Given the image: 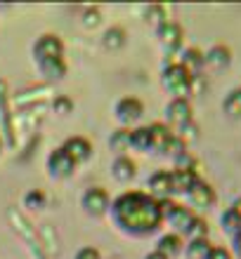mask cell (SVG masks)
<instances>
[{
	"label": "cell",
	"instance_id": "cell-21",
	"mask_svg": "<svg viewBox=\"0 0 241 259\" xmlns=\"http://www.w3.org/2000/svg\"><path fill=\"white\" fill-rule=\"evenodd\" d=\"M222 111L229 120H241V88L227 92V97L222 99Z\"/></svg>",
	"mask_w": 241,
	"mask_h": 259
},
{
	"label": "cell",
	"instance_id": "cell-5",
	"mask_svg": "<svg viewBox=\"0 0 241 259\" xmlns=\"http://www.w3.org/2000/svg\"><path fill=\"white\" fill-rule=\"evenodd\" d=\"M187 203H189V210H208V207H213L215 200H218V196H215V189L208 182H203V179H199L196 184L187 191Z\"/></svg>",
	"mask_w": 241,
	"mask_h": 259
},
{
	"label": "cell",
	"instance_id": "cell-16",
	"mask_svg": "<svg viewBox=\"0 0 241 259\" xmlns=\"http://www.w3.org/2000/svg\"><path fill=\"white\" fill-rule=\"evenodd\" d=\"M220 226H222V231L227 233L229 238L239 236L241 233V207H239V203H234L232 207H227V210L222 212Z\"/></svg>",
	"mask_w": 241,
	"mask_h": 259
},
{
	"label": "cell",
	"instance_id": "cell-34",
	"mask_svg": "<svg viewBox=\"0 0 241 259\" xmlns=\"http://www.w3.org/2000/svg\"><path fill=\"white\" fill-rule=\"evenodd\" d=\"M229 252H232V257L241 259V233L232 238V250H229Z\"/></svg>",
	"mask_w": 241,
	"mask_h": 259
},
{
	"label": "cell",
	"instance_id": "cell-29",
	"mask_svg": "<svg viewBox=\"0 0 241 259\" xmlns=\"http://www.w3.org/2000/svg\"><path fill=\"white\" fill-rule=\"evenodd\" d=\"M24 205L31 207V210H41V207H45V193L43 191H28L26 196H24Z\"/></svg>",
	"mask_w": 241,
	"mask_h": 259
},
{
	"label": "cell",
	"instance_id": "cell-31",
	"mask_svg": "<svg viewBox=\"0 0 241 259\" xmlns=\"http://www.w3.org/2000/svg\"><path fill=\"white\" fill-rule=\"evenodd\" d=\"M83 24H85V26H97V24H99V10H97V7H88V10H85V14H83Z\"/></svg>",
	"mask_w": 241,
	"mask_h": 259
},
{
	"label": "cell",
	"instance_id": "cell-19",
	"mask_svg": "<svg viewBox=\"0 0 241 259\" xmlns=\"http://www.w3.org/2000/svg\"><path fill=\"white\" fill-rule=\"evenodd\" d=\"M41 73L48 78V80H62L66 75V62L64 57H57V59H45V62H38Z\"/></svg>",
	"mask_w": 241,
	"mask_h": 259
},
{
	"label": "cell",
	"instance_id": "cell-24",
	"mask_svg": "<svg viewBox=\"0 0 241 259\" xmlns=\"http://www.w3.org/2000/svg\"><path fill=\"white\" fill-rule=\"evenodd\" d=\"M182 238H187V240H203V238H208V222L203 217H199V214H196Z\"/></svg>",
	"mask_w": 241,
	"mask_h": 259
},
{
	"label": "cell",
	"instance_id": "cell-26",
	"mask_svg": "<svg viewBox=\"0 0 241 259\" xmlns=\"http://www.w3.org/2000/svg\"><path fill=\"white\" fill-rule=\"evenodd\" d=\"M125 45V31L123 28H109L107 33H104V48L107 50H121Z\"/></svg>",
	"mask_w": 241,
	"mask_h": 259
},
{
	"label": "cell",
	"instance_id": "cell-2",
	"mask_svg": "<svg viewBox=\"0 0 241 259\" xmlns=\"http://www.w3.org/2000/svg\"><path fill=\"white\" fill-rule=\"evenodd\" d=\"M194 78H196V75L189 73L180 62H173L163 68V73H161V85L170 92L173 99H187L194 90Z\"/></svg>",
	"mask_w": 241,
	"mask_h": 259
},
{
	"label": "cell",
	"instance_id": "cell-36",
	"mask_svg": "<svg viewBox=\"0 0 241 259\" xmlns=\"http://www.w3.org/2000/svg\"><path fill=\"white\" fill-rule=\"evenodd\" d=\"M0 149H3V142H0Z\"/></svg>",
	"mask_w": 241,
	"mask_h": 259
},
{
	"label": "cell",
	"instance_id": "cell-10",
	"mask_svg": "<svg viewBox=\"0 0 241 259\" xmlns=\"http://www.w3.org/2000/svg\"><path fill=\"white\" fill-rule=\"evenodd\" d=\"M156 35H159V42L163 45L165 52H178L182 48V40H185V31L180 24L175 21H165L156 28Z\"/></svg>",
	"mask_w": 241,
	"mask_h": 259
},
{
	"label": "cell",
	"instance_id": "cell-37",
	"mask_svg": "<svg viewBox=\"0 0 241 259\" xmlns=\"http://www.w3.org/2000/svg\"><path fill=\"white\" fill-rule=\"evenodd\" d=\"M239 207H241V200H239Z\"/></svg>",
	"mask_w": 241,
	"mask_h": 259
},
{
	"label": "cell",
	"instance_id": "cell-23",
	"mask_svg": "<svg viewBox=\"0 0 241 259\" xmlns=\"http://www.w3.org/2000/svg\"><path fill=\"white\" fill-rule=\"evenodd\" d=\"M211 250H213L211 240L203 238V240H187L182 252L187 254V259H206Z\"/></svg>",
	"mask_w": 241,
	"mask_h": 259
},
{
	"label": "cell",
	"instance_id": "cell-7",
	"mask_svg": "<svg viewBox=\"0 0 241 259\" xmlns=\"http://www.w3.org/2000/svg\"><path fill=\"white\" fill-rule=\"evenodd\" d=\"M114 113H116L118 123L128 127V125L137 123L142 113H145V104L140 102L137 97H123V99H118V104L114 106Z\"/></svg>",
	"mask_w": 241,
	"mask_h": 259
},
{
	"label": "cell",
	"instance_id": "cell-14",
	"mask_svg": "<svg viewBox=\"0 0 241 259\" xmlns=\"http://www.w3.org/2000/svg\"><path fill=\"white\" fill-rule=\"evenodd\" d=\"M203 64L215 71H222L232 64V50L227 45H213L208 52H203Z\"/></svg>",
	"mask_w": 241,
	"mask_h": 259
},
{
	"label": "cell",
	"instance_id": "cell-8",
	"mask_svg": "<svg viewBox=\"0 0 241 259\" xmlns=\"http://www.w3.org/2000/svg\"><path fill=\"white\" fill-rule=\"evenodd\" d=\"M33 57L36 62H45V59H57V57H64V42L59 35L45 33L41 35L33 45Z\"/></svg>",
	"mask_w": 241,
	"mask_h": 259
},
{
	"label": "cell",
	"instance_id": "cell-4",
	"mask_svg": "<svg viewBox=\"0 0 241 259\" xmlns=\"http://www.w3.org/2000/svg\"><path fill=\"white\" fill-rule=\"evenodd\" d=\"M192 104H189V99H170L168 102V106H165V120H168V125L170 127H175L180 132V130H185L189 123H194V116H192Z\"/></svg>",
	"mask_w": 241,
	"mask_h": 259
},
{
	"label": "cell",
	"instance_id": "cell-9",
	"mask_svg": "<svg viewBox=\"0 0 241 259\" xmlns=\"http://www.w3.org/2000/svg\"><path fill=\"white\" fill-rule=\"evenodd\" d=\"M48 170L52 179H66L76 172V163L69 158V153L59 146L48 156Z\"/></svg>",
	"mask_w": 241,
	"mask_h": 259
},
{
	"label": "cell",
	"instance_id": "cell-25",
	"mask_svg": "<svg viewBox=\"0 0 241 259\" xmlns=\"http://www.w3.org/2000/svg\"><path fill=\"white\" fill-rule=\"evenodd\" d=\"M109 146H111V151H116V153L123 156V151L130 149V130L128 127L116 130V132L111 135V139H109Z\"/></svg>",
	"mask_w": 241,
	"mask_h": 259
},
{
	"label": "cell",
	"instance_id": "cell-30",
	"mask_svg": "<svg viewBox=\"0 0 241 259\" xmlns=\"http://www.w3.org/2000/svg\"><path fill=\"white\" fill-rule=\"evenodd\" d=\"M52 109H55V113H62V116H66V113H71L74 111V102H71L69 97H55V102H52Z\"/></svg>",
	"mask_w": 241,
	"mask_h": 259
},
{
	"label": "cell",
	"instance_id": "cell-12",
	"mask_svg": "<svg viewBox=\"0 0 241 259\" xmlns=\"http://www.w3.org/2000/svg\"><path fill=\"white\" fill-rule=\"evenodd\" d=\"M66 153H69V158L74 160L76 165L85 163V160H90V156H92V144L85 139V137H69L66 142H64L62 146Z\"/></svg>",
	"mask_w": 241,
	"mask_h": 259
},
{
	"label": "cell",
	"instance_id": "cell-33",
	"mask_svg": "<svg viewBox=\"0 0 241 259\" xmlns=\"http://www.w3.org/2000/svg\"><path fill=\"white\" fill-rule=\"evenodd\" d=\"M76 259H102V254L95 247H83V250H78Z\"/></svg>",
	"mask_w": 241,
	"mask_h": 259
},
{
	"label": "cell",
	"instance_id": "cell-22",
	"mask_svg": "<svg viewBox=\"0 0 241 259\" xmlns=\"http://www.w3.org/2000/svg\"><path fill=\"white\" fill-rule=\"evenodd\" d=\"M130 149L140 151V153H149L152 151V132H149V127L130 130Z\"/></svg>",
	"mask_w": 241,
	"mask_h": 259
},
{
	"label": "cell",
	"instance_id": "cell-13",
	"mask_svg": "<svg viewBox=\"0 0 241 259\" xmlns=\"http://www.w3.org/2000/svg\"><path fill=\"white\" fill-rule=\"evenodd\" d=\"M199 172L196 170H170V184H173V196H187V191L199 182Z\"/></svg>",
	"mask_w": 241,
	"mask_h": 259
},
{
	"label": "cell",
	"instance_id": "cell-28",
	"mask_svg": "<svg viewBox=\"0 0 241 259\" xmlns=\"http://www.w3.org/2000/svg\"><path fill=\"white\" fill-rule=\"evenodd\" d=\"M147 21H152L154 26L159 28L161 24H165V10L161 5H152V7H147Z\"/></svg>",
	"mask_w": 241,
	"mask_h": 259
},
{
	"label": "cell",
	"instance_id": "cell-11",
	"mask_svg": "<svg viewBox=\"0 0 241 259\" xmlns=\"http://www.w3.org/2000/svg\"><path fill=\"white\" fill-rule=\"evenodd\" d=\"M147 186H149V196L156 198V200H168V198H173V184H170V170H159L154 172L152 177H149V182H147Z\"/></svg>",
	"mask_w": 241,
	"mask_h": 259
},
{
	"label": "cell",
	"instance_id": "cell-20",
	"mask_svg": "<svg viewBox=\"0 0 241 259\" xmlns=\"http://www.w3.org/2000/svg\"><path fill=\"white\" fill-rule=\"evenodd\" d=\"M111 175L121 182V184H125V182H130L132 177H135V163H132L128 156H118L114 163H111Z\"/></svg>",
	"mask_w": 241,
	"mask_h": 259
},
{
	"label": "cell",
	"instance_id": "cell-15",
	"mask_svg": "<svg viewBox=\"0 0 241 259\" xmlns=\"http://www.w3.org/2000/svg\"><path fill=\"white\" fill-rule=\"evenodd\" d=\"M182 250H185V238L178 236V233H165V236L159 238V243H156V252H161L165 259L178 257Z\"/></svg>",
	"mask_w": 241,
	"mask_h": 259
},
{
	"label": "cell",
	"instance_id": "cell-35",
	"mask_svg": "<svg viewBox=\"0 0 241 259\" xmlns=\"http://www.w3.org/2000/svg\"><path fill=\"white\" fill-rule=\"evenodd\" d=\"M145 259H165V257H163V254H161V252H156V250H154V252H149Z\"/></svg>",
	"mask_w": 241,
	"mask_h": 259
},
{
	"label": "cell",
	"instance_id": "cell-27",
	"mask_svg": "<svg viewBox=\"0 0 241 259\" xmlns=\"http://www.w3.org/2000/svg\"><path fill=\"white\" fill-rule=\"evenodd\" d=\"M182 153H187V142L182 139V137H178V135H173L170 137V142L165 144V149H163V156H168V158H173V160H178Z\"/></svg>",
	"mask_w": 241,
	"mask_h": 259
},
{
	"label": "cell",
	"instance_id": "cell-6",
	"mask_svg": "<svg viewBox=\"0 0 241 259\" xmlns=\"http://www.w3.org/2000/svg\"><path fill=\"white\" fill-rule=\"evenodd\" d=\"M81 205L90 217H102L109 212V193L104 191L102 186H90L88 191L83 193Z\"/></svg>",
	"mask_w": 241,
	"mask_h": 259
},
{
	"label": "cell",
	"instance_id": "cell-32",
	"mask_svg": "<svg viewBox=\"0 0 241 259\" xmlns=\"http://www.w3.org/2000/svg\"><path fill=\"white\" fill-rule=\"evenodd\" d=\"M206 259H234V257H232V252H229L227 247H215L213 245V250L208 252Z\"/></svg>",
	"mask_w": 241,
	"mask_h": 259
},
{
	"label": "cell",
	"instance_id": "cell-1",
	"mask_svg": "<svg viewBox=\"0 0 241 259\" xmlns=\"http://www.w3.org/2000/svg\"><path fill=\"white\" fill-rule=\"evenodd\" d=\"M111 217L121 231L130 236H149L163 224L161 203L147 191H125L111 203Z\"/></svg>",
	"mask_w": 241,
	"mask_h": 259
},
{
	"label": "cell",
	"instance_id": "cell-17",
	"mask_svg": "<svg viewBox=\"0 0 241 259\" xmlns=\"http://www.w3.org/2000/svg\"><path fill=\"white\" fill-rule=\"evenodd\" d=\"M180 64L189 71L192 75H201V71H203V52H201L199 48H187L182 50V57H180Z\"/></svg>",
	"mask_w": 241,
	"mask_h": 259
},
{
	"label": "cell",
	"instance_id": "cell-18",
	"mask_svg": "<svg viewBox=\"0 0 241 259\" xmlns=\"http://www.w3.org/2000/svg\"><path fill=\"white\" fill-rule=\"evenodd\" d=\"M149 132H152V151H156V153H161L163 156V149L165 144L170 142V137L175 135L170 127L165 123H154L149 125Z\"/></svg>",
	"mask_w": 241,
	"mask_h": 259
},
{
	"label": "cell",
	"instance_id": "cell-3",
	"mask_svg": "<svg viewBox=\"0 0 241 259\" xmlns=\"http://www.w3.org/2000/svg\"><path fill=\"white\" fill-rule=\"evenodd\" d=\"M161 217H163V222H168V224L175 229L173 233L185 236L189 224H192L194 217H196V212H192L189 207H185V205L175 203L173 198H168V200H161Z\"/></svg>",
	"mask_w": 241,
	"mask_h": 259
}]
</instances>
